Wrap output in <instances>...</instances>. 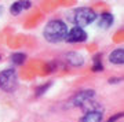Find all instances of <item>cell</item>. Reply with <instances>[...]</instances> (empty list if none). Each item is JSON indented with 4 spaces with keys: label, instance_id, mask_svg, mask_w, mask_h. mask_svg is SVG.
<instances>
[{
    "label": "cell",
    "instance_id": "obj_1",
    "mask_svg": "<svg viewBox=\"0 0 124 122\" xmlns=\"http://www.w3.org/2000/svg\"><path fill=\"white\" fill-rule=\"evenodd\" d=\"M68 30H69V27L65 21L58 19V18L50 19L43 29V37L50 44H58L61 41H65Z\"/></svg>",
    "mask_w": 124,
    "mask_h": 122
},
{
    "label": "cell",
    "instance_id": "obj_2",
    "mask_svg": "<svg viewBox=\"0 0 124 122\" xmlns=\"http://www.w3.org/2000/svg\"><path fill=\"white\" fill-rule=\"evenodd\" d=\"M97 11L91 7H77V8L73 10V15H72L70 19L75 23V26L84 29L85 26H88L97 21Z\"/></svg>",
    "mask_w": 124,
    "mask_h": 122
},
{
    "label": "cell",
    "instance_id": "obj_3",
    "mask_svg": "<svg viewBox=\"0 0 124 122\" xmlns=\"http://www.w3.org/2000/svg\"><path fill=\"white\" fill-rule=\"evenodd\" d=\"M18 88V74L13 67L4 69L0 71V91L6 93H13Z\"/></svg>",
    "mask_w": 124,
    "mask_h": 122
},
{
    "label": "cell",
    "instance_id": "obj_4",
    "mask_svg": "<svg viewBox=\"0 0 124 122\" xmlns=\"http://www.w3.org/2000/svg\"><path fill=\"white\" fill-rule=\"evenodd\" d=\"M95 97V91L94 89H83V91L77 92L73 97H70V106L72 107H84L87 103L93 100Z\"/></svg>",
    "mask_w": 124,
    "mask_h": 122
},
{
    "label": "cell",
    "instance_id": "obj_5",
    "mask_svg": "<svg viewBox=\"0 0 124 122\" xmlns=\"http://www.w3.org/2000/svg\"><path fill=\"white\" fill-rule=\"evenodd\" d=\"M88 40V33L83 27L73 26L68 30V34L65 37V43L68 44H83Z\"/></svg>",
    "mask_w": 124,
    "mask_h": 122
},
{
    "label": "cell",
    "instance_id": "obj_6",
    "mask_svg": "<svg viewBox=\"0 0 124 122\" xmlns=\"http://www.w3.org/2000/svg\"><path fill=\"white\" fill-rule=\"evenodd\" d=\"M97 25L99 29H103V30H108V29H110L113 26V23H115V15L109 11H103L97 17Z\"/></svg>",
    "mask_w": 124,
    "mask_h": 122
},
{
    "label": "cell",
    "instance_id": "obj_7",
    "mask_svg": "<svg viewBox=\"0 0 124 122\" xmlns=\"http://www.w3.org/2000/svg\"><path fill=\"white\" fill-rule=\"evenodd\" d=\"M31 8H32L31 0H17V1L11 3L8 10H10V14H11L13 17H17V15H19L22 11H26V10H31Z\"/></svg>",
    "mask_w": 124,
    "mask_h": 122
},
{
    "label": "cell",
    "instance_id": "obj_8",
    "mask_svg": "<svg viewBox=\"0 0 124 122\" xmlns=\"http://www.w3.org/2000/svg\"><path fill=\"white\" fill-rule=\"evenodd\" d=\"M65 62L68 65H70L72 67H81L85 63L84 56L79 52H75V51H69L65 54Z\"/></svg>",
    "mask_w": 124,
    "mask_h": 122
},
{
    "label": "cell",
    "instance_id": "obj_9",
    "mask_svg": "<svg viewBox=\"0 0 124 122\" xmlns=\"http://www.w3.org/2000/svg\"><path fill=\"white\" fill-rule=\"evenodd\" d=\"M103 119V113L101 110H88L87 113L80 118V122H102Z\"/></svg>",
    "mask_w": 124,
    "mask_h": 122
},
{
    "label": "cell",
    "instance_id": "obj_10",
    "mask_svg": "<svg viewBox=\"0 0 124 122\" xmlns=\"http://www.w3.org/2000/svg\"><path fill=\"white\" fill-rule=\"evenodd\" d=\"M108 61L110 62L112 65L121 66L124 63V49L123 48H116V49H113V51L109 54Z\"/></svg>",
    "mask_w": 124,
    "mask_h": 122
},
{
    "label": "cell",
    "instance_id": "obj_11",
    "mask_svg": "<svg viewBox=\"0 0 124 122\" xmlns=\"http://www.w3.org/2000/svg\"><path fill=\"white\" fill-rule=\"evenodd\" d=\"M103 54L97 52L93 56V71L94 73H102L105 70V65H103Z\"/></svg>",
    "mask_w": 124,
    "mask_h": 122
},
{
    "label": "cell",
    "instance_id": "obj_12",
    "mask_svg": "<svg viewBox=\"0 0 124 122\" xmlns=\"http://www.w3.org/2000/svg\"><path fill=\"white\" fill-rule=\"evenodd\" d=\"M26 54L25 52H13L11 56H10V61L11 63L15 66H22L25 62H26Z\"/></svg>",
    "mask_w": 124,
    "mask_h": 122
},
{
    "label": "cell",
    "instance_id": "obj_13",
    "mask_svg": "<svg viewBox=\"0 0 124 122\" xmlns=\"http://www.w3.org/2000/svg\"><path fill=\"white\" fill-rule=\"evenodd\" d=\"M51 87H53V82H51V81H47V82L39 85V87L36 88V91H35V96H36V97H41V96L44 95V93L48 91Z\"/></svg>",
    "mask_w": 124,
    "mask_h": 122
},
{
    "label": "cell",
    "instance_id": "obj_14",
    "mask_svg": "<svg viewBox=\"0 0 124 122\" xmlns=\"http://www.w3.org/2000/svg\"><path fill=\"white\" fill-rule=\"evenodd\" d=\"M57 69H58V65H57V62L55 61H51V62H48V63L46 65V71H47L48 74L50 73H54Z\"/></svg>",
    "mask_w": 124,
    "mask_h": 122
},
{
    "label": "cell",
    "instance_id": "obj_15",
    "mask_svg": "<svg viewBox=\"0 0 124 122\" xmlns=\"http://www.w3.org/2000/svg\"><path fill=\"white\" fill-rule=\"evenodd\" d=\"M121 118H123V113H117V114H115V115H112L106 122H119Z\"/></svg>",
    "mask_w": 124,
    "mask_h": 122
},
{
    "label": "cell",
    "instance_id": "obj_16",
    "mask_svg": "<svg viewBox=\"0 0 124 122\" xmlns=\"http://www.w3.org/2000/svg\"><path fill=\"white\" fill-rule=\"evenodd\" d=\"M120 81H121V78H120V77H112V78H109V81H108V82L112 84V85H116V84H119Z\"/></svg>",
    "mask_w": 124,
    "mask_h": 122
},
{
    "label": "cell",
    "instance_id": "obj_17",
    "mask_svg": "<svg viewBox=\"0 0 124 122\" xmlns=\"http://www.w3.org/2000/svg\"><path fill=\"white\" fill-rule=\"evenodd\" d=\"M0 14H1V6H0Z\"/></svg>",
    "mask_w": 124,
    "mask_h": 122
},
{
    "label": "cell",
    "instance_id": "obj_18",
    "mask_svg": "<svg viewBox=\"0 0 124 122\" xmlns=\"http://www.w3.org/2000/svg\"><path fill=\"white\" fill-rule=\"evenodd\" d=\"M0 61H1V55H0Z\"/></svg>",
    "mask_w": 124,
    "mask_h": 122
}]
</instances>
